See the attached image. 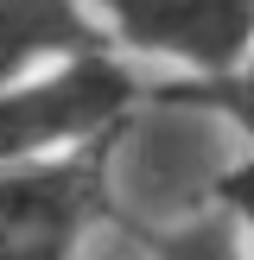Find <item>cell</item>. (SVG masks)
Segmentation results:
<instances>
[{
    "label": "cell",
    "instance_id": "1",
    "mask_svg": "<svg viewBox=\"0 0 254 260\" xmlns=\"http://www.w3.org/2000/svg\"><path fill=\"white\" fill-rule=\"evenodd\" d=\"M134 121L114 134L76 140L32 159H0V260H76L83 241L114 216V152Z\"/></svg>",
    "mask_w": 254,
    "mask_h": 260
},
{
    "label": "cell",
    "instance_id": "2",
    "mask_svg": "<svg viewBox=\"0 0 254 260\" xmlns=\"http://www.w3.org/2000/svg\"><path fill=\"white\" fill-rule=\"evenodd\" d=\"M140 108H146V83L134 76L127 51H83L45 63L32 76L0 83V159H32L114 134Z\"/></svg>",
    "mask_w": 254,
    "mask_h": 260
},
{
    "label": "cell",
    "instance_id": "3",
    "mask_svg": "<svg viewBox=\"0 0 254 260\" xmlns=\"http://www.w3.org/2000/svg\"><path fill=\"white\" fill-rule=\"evenodd\" d=\"M114 51L159 57L178 76H216L248 57L254 0H89Z\"/></svg>",
    "mask_w": 254,
    "mask_h": 260
},
{
    "label": "cell",
    "instance_id": "4",
    "mask_svg": "<svg viewBox=\"0 0 254 260\" xmlns=\"http://www.w3.org/2000/svg\"><path fill=\"white\" fill-rule=\"evenodd\" d=\"M83 51H114L89 0H0V83Z\"/></svg>",
    "mask_w": 254,
    "mask_h": 260
},
{
    "label": "cell",
    "instance_id": "5",
    "mask_svg": "<svg viewBox=\"0 0 254 260\" xmlns=\"http://www.w3.org/2000/svg\"><path fill=\"white\" fill-rule=\"evenodd\" d=\"M159 102L223 114L241 140H254V45H248V57H241V63H229V70H216V76H178Z\"/></svg>",
    "mask_w": 254,
    "mask_h": 260
},
{
    "label": "cell",
    "instance_id": "6",
    "mask_svg": "<svg viewBox=\"0 0 254 260\" xmlns=\"http://www.w3.org/2000/svg\"><path fill=\"white\" fill-rule=\"evenodd\" d=\"M146 260H254L248 235L229 222L223 210L203 203L190 222H172V229H146Z\"/></svg>",
    "mask_w": 254,
    "mask_h": 260
},
{
    "label": "cell",
    "instance_id": "7",
    "mask_svg": "<svg viewBox=\"0 0 254 260\" xmlns=\"http://www.w3.org/2000/svg\"><path fill=\"white\" fill-rule=\"evenodd\" d=\"M203 203H210V210H223L229 222L254 241V140H248V152H235V159H229L223 172L203 184Z\"/></svg>",
    "mask_w": 254,
    "mask_h": 260
}]
</instances>
